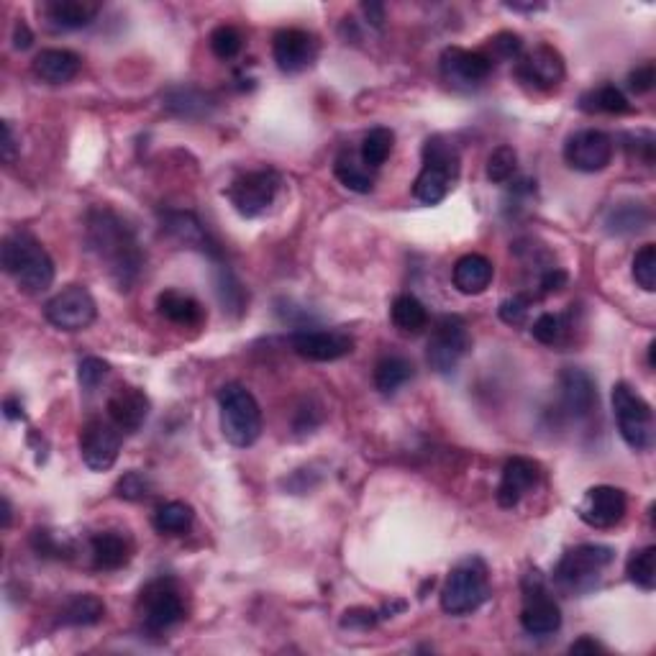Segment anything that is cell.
Masks as SVG:
<instances>
[{"instance_id":"1","label":"cell","mask_w":656,"mask_h":656,"mask_svg":"<svg viewBox=\"0 0 656 656\" xmlns=\"http://www.w3.org/2000/svg\"><path fill=\"white\" fill-rule=\"evenodd\" d=\"M88 252L106 267L108 277L121 293H129L144 272V249L134 229L111 208H93L85 221Z\"/></svg>"},{"instance_id":"2","label":"cell","mask_w":656,"mask_h":656,"mask_svg":"<svg viewBox=\"0 0 656 656\" xmlns=\"http://www.w3.org/2000/svg\"><path fill=\"white\" fill-rule=\"evenodd\" d=\"M3 270L16 280V285L29 295L49 290L54 282V262L49 252L29 231H13L0 246Z\"/></svg>"},{"instance_id":"3","label":"cell","mask_w":656,"mask_h":656,"mask_svg":"<svg viewBox=\"0 0 656 656\" xmlns=\"http://www.w3.org/2000/svg\"><path fill=\"white\" fill-rule=\"evenodd\" d=\"M462 159L446 136H431L423 144V167L413 182V195L423 205H439L459 180Z\"/></svg>"},{"instance_id":"4","label":"cell","mask_w":656,"mask_h":656,"mask_svg":"<svg viewBox=\"0 0 656 656\" xmlns=\"http://www.w3.org/2000/svg\"><path fill=\"white\" fill-rule=\"evenodd\" d=\"M218 408H221V431L226 441L239 449L252 446L262 434V408L244 385L231 382L218 390Z\"/></svg>"},{"instance_id":"5","label":"cell","mask_w":656,"mask_h":656,"mask_svg":"<svg viewBox=\"0 0 656 656\" xmlns=\"http://www.w3.org/2000/svg\"><path fill=\"white\" fill-rule=\"evenodd\" d=\"M613 549L603 544H580L569 549L554 569V582L569 595H585L598 587L605 569L613 564Z\"/></svg>"},{"instance_id":"6","label":"cell","mask_w":656,"mask_h":656,"mask_svg":"<svg viewBox=\"0 0 656 656\" xmlns=\"http://www.w3.org/2000/svg\"><path fill=\"white\" fill-rule=\"evenodd\" d=\"M490 598L487 567L480 559H464L451 569L441 587V610L449 615H469L480 610Z\"/></svg>"},{"instance_id":"7","label":"cell","mask_w":656,"mask_h":656,"mask_svg":"<svg viewBox=\"0 0 656 656\" xmlns=\"http://www.w3.org/2000/svg\"><path fill=\"white\" fill-rule=\"evenodd\" d=\"M613 416L621 431V439L633 451H646L654 444V410L633 390L628 382L613 385Z\"/></svg>"},{"instance_id":"8","label":"cell","mask_w":656,"mask_h":656,"mask_svg":"<svg viewBox=\"0 0 656 656\" xmlns=\"http://www.w3.org/2000/svg\"><path fill=\"white\" fill-rule=\"evenodd\" d=\"M472 349V336L467 323L459 316H441L434 326V334L428 339L426 362L439 375H451Z\"/></svg>"},{"instance_id":"9","label":"cell","mask_w":656,"mask_h":656,"mask_svg":"<svg viewBox=\"0 0 656 656\" xmlns=\"http://www.w3.org/2000/svg\"><path fill=\"white\" fill-rule=\"evenodd\" d=\"M521 626L531 636H551L562 628V610L557 600L551 598L549 587L541 580L539 572H531L523 580Z\"/></svg>"},{"instance_id":"10","label":"cell","mask_w":656,"mask_h":656,"mask_svg":"<svg viewBox=\"0 0 656 656\" xmlns=\"http://www.w3.org/2000/svg\"><path fill=\"white\" fill-rule=\"evenodd\" d=\"M277 190H280V175L275 170H254L236 177L226 195L239 216L257 218L275 203Z\"/></svg>"},{"instance_id":"11","label":"cell","mask_w":656,"mask_h":656,"mask_svg":"<svg viewBox=\"0 0 656 656\" xmlns=\"http://www.w3.org/2000/svg\"><path fill=\"white\" fill-rule=\"evenodd\" d=\"M141 618L149 631L159 633L177 626L185 618V605H182L180 590L172 580H154L141 590L139 598Z\"/></svg>"},{"instance_id":"12","label":"cell","mask_w":656,"mask_h":656,"mask_svg":"<svg viewBox=\"0 0 656 656\" xmlns=\"http://www.w3.org/2000/svg\"><path fill=\"white\" fill-rule=\"evenodd\" d=\"M95 313H98V305L95 298L90 295L88 287L82 285H70L65 287L62 293L54 295L52 300L44 308V316L59 331H82L95 321Z\"/></svg>"},{"instance_id":"13","label":"cell","mask_w":656,"mask_h":656,"mask_svg":"<svg viewBox=\"0 0 656 656\" xmlns=\"http://www.w3.org/2000/svg\"><path fill=\"white\" fill-rule=\"evenodd\" d=\"M613 139L605 131L582 129L572 134L564 144V159L577 172H603L613 162Z\"/></svg>"},{"instance_id":"14","label":"cell","mask_w":656,"mask_h":656,"mask_svg":"<svg viewBox=\"0 0 656 656\" xmlns=\"http://www.w3.org/2000/svg\"><path fill=\"white\" fill-rule=\"evenodd\" d=\"M80 454L85 467L93 472H106L121 454V431L111 421L93 418L80 431Z\"/></svg>"},{"instance_id":"15","label":"cell","mask_w":656,"mask_h":656,"mask_svg":"<svg viewBox=\"0 0 656 656\" xmlns=\"http://www.w3.org/2000/svg\"><path fill=\"white\" fill-rule=\"evenodd\" d=\"M441 77L449 82L451 88L472 90L490 77L492 57L482 52H469V49L449 47L441 54Z\"/></svg>"},{"instance_id":"16","label":"cell","mask_w":656,"mask_h":656,"mask_svg":"<svg viewBox=\"0 0 656 656\" xmlns=\"http://www.w3.org/2000/svg\"><path fill=\"white\" fill-rule=\"evenodd\" d=\"M559 408L572 421H585L598 410V387L585 369L567 367L559 375Z\"/></svg>"},{"instance_id":"17","label":"cell","mask_w":656,"mask_h":656,"mask_svg":"<svg viewBox=\"0 0 656 656\" xmlns=\"http://www.w3.org/2000/svg\"><path fill=\"white\" fill-rule=\"evenodd\" d=\"M628 498L621 487L613 485H595L585 492L577 516L592 528H613L626 518Z\"/></svg>"},{"instance_id":"18","label":"cell","mask_w":656,"mask_h":656,"mask_svg":"<svg viewBox=\"0 0 656 656\" xmlns=\"http://www.w3.org/2000/svg\"><path fill=\"white\" fill-rule=\"evenodd\" d=\"M272 57L285 75H298L316 62L318 39L305 29H282L272 39Z\"/></svg>"},{"instance_id":"19","label":"cell","mask_w":656,"mask_h":656,"mask_svg":"<svg viewBox=\"0 0 656 656\" xmlns=\"http://www.w3.org/2000/svg\"><path fill=\"white\" fill-rule=\"evenodd\" d=\"M516 75L518 80L531 85L533 90L549 93V90H557L562 85L567 67H564V57L557 49L549 47V44H541V47H536L518 62Z\"/></svg>"},{"instance_id":"20","label":"cell","mask_w":656,"mask_h":656,"mask_svg":"<svg viewBox=\"0 0 656 656\" xmlns=\"http://www.w3.org/2000/svg\"><path fill=\"white\" fill-rule=\"evenodd\" d=\"M295 354L308 362H336L354 352V339L344 331H295L290 336Z\"/></svg>"},{"instance_id":"21","label":"cell","mask_w":656,"mask_h":656,"mask_svg":"<svg viewBox=\"0 0 656 656\" xmlns=\"http://www.w3.org/2000/svg\"><path fill=\"white\" fill-rule=\"evenodd\" d=\"M541 482V467L533 459L528 457H513L505 462L503 477H500L498 498L500 508H516L528 492L536 490V485Z\"/></svg>"},{"instance_id":"22","label":"cell","mask_w":656,"mask_h":656,"mask_svg":"<svg viewBox=\"0 0 656 656\" xmlns=\"http://www.w3.org/2000/svg\"><path fill=\"white\" fill-rule=\"evenodd\" d=\"M106 410H108V421H111L118 431L134 434V431H139V428L147 423L149 398L144 395V390H139V387L123 385L118 387L111 398H108Z\"/></svg>"},{"instance_id":"23","label":"cell","mask_w":656,"mask_h":656,"mask_svg":"<svg viewBox=\"0 0 656 656\" xmlns=\"http://www.w3.org/2000/svg\"><path fill=\"white\" fill-rule=\"evenodd\" d=\"M98 11V3L88 0H47L41 6V18L52 31H77L93 24Z\"/></svg>"},{"instance_id":"24","label":"cell","mask_w":656,"mask_h":656,"mask_svg":"<svg viewBox=\"0 0 656 656\" xmlns=\"http://www.w3.org/2000/svg\"><path fill=\"white\" fill-rule=\"evenodd\" d=\"M162 229L167 231L172 239L180 241V244L190 246V249H198V252L203 254H211V257H218V246L213 244L205 226L193 213L167 211L162 216Z\"/></svg>"},{"instance_id":"25","label":"cell","mask_w":656,"mask_h":656,"mask_svg":"<svg viewBox=\"0 0 656 656\" xmlns=\"http://www.w3.org/2000/svg\"><path fill=\"white\" fill-rule=\"evenodd\" d=\"M82 59L70 49H44L34 57V75L47 85H65V82L75 80L80 72Z\"/></svg>"},{"instance_id":"26","label":"cell","mask_w":656,"mask_h":656,"mask_svg":"<svg viewBox=\"0 0 656 656\" xmlns=\"http://www.w3.org/2000/svg\"><path fill=\"white\" fill-rule=\"evenodd\" d=\"M492 277H495V267H492L490 259L482 257V254H464V257L454 264V272H451L454 287L464 295L485 293L487 287L492 285Z\"/></svg>"},{"instance_id":"27","label":"cell","mask_w":656,"mask_h":656,"mask_svg":"<svg viewBox=\"0 0 656 656\" xmlns=\"http://www.w3.org/2000/svg\"><path fill=\"white\" fill-rule=\"evenodd\" d=\"M159 316L177 326H200L205 321V308L193 295L177 293V290H164L157 298Z\"/></svg>"},{"instance_id":"28","label":"cell","mask_w":656,"mask_h":656,"mask_svg":"<svg viewBox=\"0 0 656 656\" xmlns=\"http://www.w3.org/2000/svg\"><path fill=\"white\" fill-rule=\"evenodd\" d=\"M90 551H93L95 567L103 569V572L121 569L123 564H129V557H131L129 541L123 539L121 533L116 531L95 533L93 541H90Z\"/></svg>"},{"instance_id":"29","label":"cell","mask_w":656,"mask_h":656,"mask_svg":"<svg viewBox=\"0 0 656 656\" xmlns=\"http://www.w3.org/2000/svg\"><path fill=\"white\" fill-rule=\"evenodd\" d=\"M106 615V605L103 600L90 595V592H82V595H72L65 603L62 613H59V623L62 626H95V623L103 621Z\"/></svg>"},{"instance_id":"30","label":"cell","mask_w":656,"mask_h":656,"mask_svg":"<svg viewBox=\"0 0 656 656\" xmlns=\"http://www.w3.org/2000/svg\"><path fill=\"white\" fill-rule=\"evenodd\" d=\"M410 377H413V364L400 354H387L375 364V387L382 395L398 393Z\"/></svg>"},{"instance_id":"31","label":"cell","mask_w":656,"mask_h":656,"mask_svg":"<svg viewBox=\"0 0 656 656\" xmlns=\"http://www.w3.org/2000/svg\"><path fill=\"white\" fill-rule=\"evenodd\" d=\"M195 521V510L188 503H180V500H170V503H162L154 510V528L164 536H182L193 528Z\"/></svg>"},{"instance_id":"32","label":"cell","mask_w":656,"mask_h":656,"mask_svg":"<svg viewBox=\"0 0 656 656\" xmlns=\"http://www.w3.org/2000/svg\"><path fill=\"white\" fill-rule=\"evenodd\" d=\"M390 318H393L395 328L403 334H421L428 326V311L426 305L416 298V295H398L390 308Z\"/></svg>"},{"instance_id":"33","label":"cell","mask_w":656,"mask_h":656,"mask_svg":"<svg viewBox=\"0 0 656 656\" xmlns=\"http://www.w3.org/2000/svg\"><path fill=\"white\" fill-rule=\"evenodd\" d=\"M164 106H167V111L180 118H203L211 111V100H208V95L200 93V90L172 88L164 95Z\"/></svg>"},{"instance_id":"34","label":"cell","mask_w":656,"mask_h":656,"mask_svg":"<svg viewBox=\"0 0 656 656\" xmlns=\"http://www.w3.org/2000/svg\"><path fill=\"white\" fill-rule=\"evenodd\" d=\"M334 172L339 177V182L344 188L354 190V193H369V190L375 188V180L369 175V167H364L362 157L352 152H344L336 157Z\"/></svg>"},{"instance_id":"35","label":"cell","mask_w":656,"mask_h":656,"mask_svg":"<svg viewBox=\"0 0 656 656\" xmlns=\"http://www.w3.org/2000/svg\"><path fill=\"white\" fill-rule=\"evenodd\" d=\"M649 223V211H646L641 203H621L613 205L605 218V226H608L610 234H639L641 229H646Z\"/></svg>"},{"instance_id":"36","label":"cell","mask_w":656,"mask_h":656,"mask_svg":"<svg viewBox=\"0 0 656 656\" xmlns=\"http://www.w3.org/2000/svg\"><path fill=\"white\" fill-rule=\"evenodd\" d=\"M580 108L587 113H613V116H621V113L631 111V103H628L626 95L615 85H600L598 90H590V93L582 95Z\"/></svg>"},{"instance_id":"37","label":"cell","mask_w":656,"mask_h":656,"mask_svg":"<svg viewBox=\"0 0 656 656\" xmlns=\"http://www.w3.org/2000/svg\"><path fill=\"white\" fill-rule=\"evenodd\" d=\"M393 147H395L393 131L385 129V126H377V129H372L367 136H364L359 157H362L364 167L377 170V167H382V164L387 162V157L393 154Z\"/></svg>"},{"instance_id":"38","label":"cell","mask_w":656,"mask_h":656,"mask_svg":"<svg viewBox=\"0 0 656 656\" xmlns=\"http://www.w3.org/2000/svg\"><path fill=\"white\" fill-rule=\"evenodd\" d=\"M628 580L644 592H651L656 587V549L646 546L641 551H633L626 564Z\"/></svg>"},{"instance_id":"39","label":"cell","mask_w":656,"mask_h":656,"mask_svg":"<svg viewBox=\"0 0 656 656\" xmlns=\"http://www.w3.org/2000/svg\"><path fill=\"white\" fill-rule=\"evenodd\" d=\"M518 172V152L508 144L498 147L487 157V180L495 185H505L516 177Z\"/></svg>"},{"instance_id":"40","label":"cell","mask_w":656,"mask_h":656,"mask_svg":"<svg viewBox=\"0 0 656 656\" xmlns=\"http://www.w3.org/2000/svg\"><path fill=\"white\" fill-rule=\"evenodd\" d=\"M208 44H211V52L216 54L218 59H234L236 54L241 52V47H244V36H241V31L236 29V26L221 24L211 31Z\"/></svg>"},{"instance_id":"41","label":"cell","mask_w":656,"mask_h":656,"mask_svg":"<svg viewBox=\"0 0 656 656\" xmlns=\"http://www.w3.org/2000/svg\"><path fill=\"white\" fill-rule=\"evenodd\" d=\"M633 280L641 290L654 293L656 290V246L644 244L633 257Z\"/></svg>"},{"instance_id":"42","label":"cell","mask_w":656,"mask_h":656,"mask_svg":"<svg viewBox=\"0 0 656 656\" xmlns=\"http://www.w3.org/2000/svg\"><path fill=\"white\" fill-rule=\"evenodd\" d=\"M216 285H218L216 287L218 298H221V303H223V311H236V313L244 311L246 293H244V287L239 285V280L231 275V270L221 267Z\"/></svg>"},{"instance_id":"43","label":"cell","mask_w":656,"mask_h":656,"mask_svg":"<svg viewBox=\"0 0 656 656\" xmlns=\"http://www.w3.org/2000/svg\"><path fill=\"white\" fill-rule=\"evenodd\" d=\"M149 492H152V482H149L147 475L136 472V469L126 472L116 482V495L121 500H129V503H139V500L149 498Z\"/></svg>"},{"instance_id":"44","label":"cell","mask_w":656,"mask_h":656,"mask_svg":"<svg viewBox=\"0 0 656 656\" xmlns=\"http://www.w3.org/2000/svg\"><path fill=\"white\" fill-rule=\"evenodd\" d=\"M111 367L108 362H103L100 357H85L80 364H77V380H80V387L85 393H93L98 390V385L108 377Z\"/></svg>"},{"instance_id":"45","label":"cell","mask_w":656,"mask_h":656,"mask_svg":"<svg viewBox=\"0 0 656 656\" xmlns=\"http://www.w3.org/2000/svg\"><path fill=\"white\" fill-rule=\"evenodd\" d=\"M562 331H564V321H562V316H557V313H541V316L536 318L531 326L533 339L546 346L557 344L559 336H562Z\"/></svg>"},{"instance_id":"46","label":"cell","mask_w":656,"mask_h":656,"mask_svg":"<svg viewBox=\"0 0 656 656\" xmlns=\"http://www.w3.org/2000/svg\"><path fill=\"white\" fill-rule=\"evenodd\" d=\"M528 308H531V298H526V295H513V298L503 300V305H500V318H503L505 323H510V326H521L528 318Z\"/></svg>"},{"instance_id":"47","label":"cell","mask_w":656,"mask_h":656,"mask_svg":"<svg viewBox=\"0 0 656 656\" xmlns=\"http://www.w3.org/2000/svg\"><path fill=\"white\" fill-rule=\"evenodd\" d=\"M523 49V39L513 31H503L492 39V52L500 59H516Z\"/></svg>"},{"instance_id":"48","label":"cell","mask_w":656,"mask_h":656,"mask_svg":"<svg viewBox=\"0 0 656 656\" xmlns=\"http://www.w3.org/2000/svg\"><path fill=\"white\" fill-rule=\"evenodd\" d=\"M654 80H656L654 65H651V62H646V65L636 67V70L628 75V88H631L636 95H644V93H649L651 88H654Z\"/></svg>"},{"instance_id":"49","label":"cell","mask_w":656,"mask_h":656,"mask_svg":"<svg viewBox=\"0 0 656 656\" xmlns=\"http://www.w3.org/2000/svg\"><path fill=\"white\" fill-rule=\"evenodd\" d=\"M375 623H377V613L375 610H367V608L346 610L344 618H341V626L344 628H362V631L372 628Z\"/></svg>"},{"instance_id":"50","label":"cell","mask_w":656,"mask_h":656,"mask_svg":"<svg viewBox=\"0 0 656 656\" xmlns=\"http://www.w3.org/2000/svg\"><path fill=\"white\" fill-rule=\"evenodd\" d=\"M567 285V272L559 270V267H546L539 277V290L544 295L559 293L562 287Z\"/></svg>"},{"instance_id":"51","label":"cell","mask_w":656,"mask_h":656,"mask_svg":"<svg viewBox=\"0 0 656 656\" xmlns=\"http://www.w3.org/2000/svg\"><path fill=\"white\" fill-rule=\"evenodd\" d=\"M31 41H34V34H31V29L26 26V21H18L16 29H13V47L24 52V49L31 47Z\"/></svg>"},{"instance_id":"52","label":"cell","mask_w":656,"mask_h":656,"mask_svg":"<svg viewBox=\"0 0 656 656\" xmlns=\"http://www.w3.org/2000/svg\"><path fill=\"white\" fill-rule=\"evenodd\" d=\"M598 651H603V646L592 639V636H582V639H577L569 646V654H598Z\"/></svg>"},{"instance_id":"53","label":"cell","mask_w":656,"mask_h":656,"mask_svg":"<svg viewBox=\"0 0 656 656\" xmlns=\"http://www.w3.org/2000/svg\"><path fill=\"white\" fill-rule=\"evenodd\" d=\"M362 11L369 18V24L382 29V24H385V6H380V3H364Z\"/></svg>"},{"instance_id":"54","label":"cell","mask_w":656,"mask_h":656,"mask_svg":"<svg viewBox=\"0 0 656 656\" xmlns=\"http://www.w3.org/2000/svg\"><path fill=\"white\" fill-rule=\"evenodd\" d=\"M13 157H16V139H13L11 123L3 121V159L13 162Z\"/></svg>"},{"instance_id":"55","label":"cell","mask_w":656,"mask_h":656,"mask_svg":"<svg viewBox=\"0 0 656 656\" xmlns=\"http://www.w3.org/2000/svg\"><path fill=\"white\" fill-rule=\"evenodd\" d=\"M3 410H6V418H11V421H21V418L26 416L24 403L18 398H8L6 403H3Z\"/></svg>"},{"instance_id":"56","label":"cell","mask_w":656,"mask_h":656,"mask_svg":"<svg viewBox=\"0 0 656 656\" xmlns=\"http://www.w3.org/2000/svg\"><path fill=\"white\" fill-rule=\"evenodd\" d=\"M11 516H13V510H11V500H8V498H3V528H8V526H11Z\"/></svg>"}]
</instances>
